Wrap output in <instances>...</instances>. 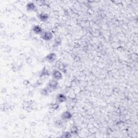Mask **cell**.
Here are the masks:
<instances>
[{"label": "cell", "instance_id": "4fadbf2b", "mask_svg": "<svg viewBox=\"0 0 138 138\" xmlns=\"http://www.w3.org/2000/svg\"><path fill=\"white\" fill-rule=\"evenodd\" d=\"M70 132L72 133V134H78V129L76 126H72L70 129Z\"/></svg>", "mask_w": 138, "mask_h": 138}, {"label": "cell", "instance_id": "44dd1931", "mask_svg": "<svg viewBox=\"0 0 138 138\" xmlns=\"http://www.w3.org/2000/svg\"><path fill=\"white\" fill-rule=\"evenodd\" d=\"M27 63H31L32 62V59L31 58H27Z\"/></svg>", "mask_w": 138, "mask_h": 138}, {"label": "cell", "instance_id": "ac0fdd59", "mask_svg": "<svg viewBox=\"0 0 138 138\" xmlns=\"http://www.w3.org/2000/svg\"><path fill=\"white\" fill-rule=\"evenodd\" d=\"M62 42V40L60 37H57L55 38V46H58L61 45Z\"/></svg>", "mask_w": 138, "mask_h": 138}, {"label": "cell", "instance_id": "52a82bcc", "mask_svg": "<svg viewBox=\"0 0 138 138\" xmlns=\"http://www.w3.org/2000/svg\"><path fill=\"white\" fill-rule=\"evenodd\" d=\"M72 117V114L69 111L64 112L61 115V119L63 121H67V120H70Z\"/></svg>", "mask_w": 138, "mask_h": 138}, {"label": "cell", "instance_id": "9c48e42d", "mask_svg": "<svg viewBox=\"0 0 138 138\" xmlns=\"http://www.w3.org/2000/svg\"><path fill=\"white\" fill-rule=\"evenodd\" d=\"M38 17L39 19L42 22H46L49 18V15L47 13L42 12L39 13L38 15Z\"/></svg>", "mask_w": 138, "mask_h": 138}, {"label": "cell", "instance_id": "ba28073f", "mask_svg": "<svg viewBox=\"0 0 138 138\" xmlns=\"http://www.w3.org/2000/svg\"><path fill=\"white\" fill-rule=\"evenodd\" d=\"M32 31L35 35H40L42 34V33L43 32V29L39 25H35L32 27Z\"/></svg>", "mask_w": 138, "mask_h": 138}, {"label": "cell", "instance_id": "7c38bea8", "mask_svg": "<svg viewBox=\"0 0 138 138\" xmlns=\"http://www.w3.org/2000/svg\"><path fill=\"white\" fill-rule=\"evenodd\" d=\"M56 65L58 69L59 70L64 71V70L65 69V65L62 62H60V61L56 62Z\"/></svg>", "mask_w": 138, "mask_h": 138}, {"label": "cell", "instance_id": "2e32d148", "mask_svg": "<svg viewBox=\"0 0 138 138\" xmlns=\"http://www.w3.org/2000/svg\"><path fill=\"white\" fill-rule=\"evenodd\" d=\"M63 138H71L72 137V133L70 132L67 131L63 132V134H62V135L61 136Z\"/></svg>", "mask_w": 138, "mask_h": 138}, {"label": "cell", "instance_id": "277c9868", "mask_svg": "<svg viewBox=\"0 0 138 138\" xmlns=\"http://www.w3.org/2000/svg\"><path fill=\"white\" fill-rule=\"evenodd\" d=\"M50 76V72L49 70L46 68L45 67H44L43 68L42 70L40 71V75H39V77H40V78L42 79L43 80H44V79H46V78L49 77Z\"/></svg>", "mask_w": 138, "mask_h": 138}, {"label": "cell", "instance_id": "ffe728a7", "mask_svg": "<svg viewBox=\"0 0 138 138\" xmlns=\"http://www.w3.org/2000/svg\"><path fill=\"white\" fill-rule=\"evenodd\" d=\"M23 84L24 86H28L29 84H30V81L27 79H24V80L23 81Z\"/></svg>", "mask_w": 138, "mask_h": 138}, {"label": "cell", "instance_id": "9a60e30c", "mask_svg": "<svg viewBox=\"0 0 138 138\" xmlns=\"http://www.w3.org/2000/svg\"><path fill=\"white\" fill-rule=\"evenodd\" d=\"M59 107V104H58L57 102L52 103L50 105V108L53 110H57Z\"/></svg>", "mask_w": 138, "mask_h": 138}, {"label": "cell", "instance_id": "8fae6325", "mask_svg": "<svg viewBox=\"0 0 138 138\" xmlns=\"http://www.w3.org/2000/svg\"><path fill=\"white\" fill-rule=\"evenodd\" d=\"M51 91H50V90L48 88V87H44V88L42 89L41 90H40V94L42 95V96H48L49 94V93L51 92Z\"/></svg>", "mask_w": 138, "mask_h": 138}, {"label": "cell", "instance_id": "d6986e66", "mask_svg": "<svg viewBox=\"0 0 138 138\" xmlns=\"http://www.w3.org/2000/svg\"><path fill=\"white\" fill-rule=\"evenodd\" d=\"M12 69H13V70L14 71H17L19 70V67L18 65H13L12 67Z\"/></svg>", "mask_w": 138, "mask_h": 138}, {"label": "cell", "instance_id": "30bf717a", "mask_svg": "<svg viewBox=\"0 0 138 138\" xmlns=\"http://www.w3.org/2000/svg\"><path fill=\"white\" fill-rule=\"evenodd\" d=\"M26 9L27 11L29 12H32V11H35L37 9L35 4L33 2H29L27 4Z\"/></svg>", "mask_w": 138, "mask_h": 138}, {"label": "cell", "instance_id": "5bb4252c", "mask_svg": "<svg viewBox=\"0 0 138 138\" xmlns=\"http://www.w3.org/2000/svg\"><path fill=\"white\" fill-rule=\"evenodd\" d=\"M43 80H42L41 79H39L37 80L35 83L34 84V85H33V87H37L39 86H40L41 85H43Z\"/></svg>", "mask_w": 138, "mask_h": 138}, {"label": "cell", "instance_id": "8992f818", "mask_svg": "<svg viewBox=\"0 0 138 138\" xmlns=\"http://www.w3.org/2000/svg\"><path fill=\"white\" fill-rule=\"evenodd\" d=\"M67 100V98L65 94L63 93H59L57 94L56 98V102L58 104H61L65 102Z\"/></svg>", "mask_w": 138, "mask_h": 138}, {"label": "cell", "instance_id": "e0dca14e", "mask_svg": "<svg viewBox=\"0 0 138 138\" xmlns=\"http://www.w3.org/2000/svg\"><path fill=\"white\" fill-rule=\"evenodd\" d=\"M55 125L57 126H58V127H62L64 125L63 120L62 119L56 120V121L55 122Z\"/></svg>", "mask_w": 138, "mask_h": 138}, {"label": "cell", "instance_id": "3957f363", "mask_svg": "<svg viewBox=\"0 0 138 138\" xmlns=\"http://www.w3.org/2000/svg\"><path fill=\"white\" fill-rule=\"evenodd\" d=\"M51 76L52 79L57 81L61 80V79L63 78V75H62V72L57 69H55L52 71L51 73Z\"/></svg>", "mask_w": 138, "mask_h": 138}, {"label": "cell", "instance_id": "5b68a950", "mask_svg": "<svg viewBox=\"0 0 138 138\" xmlns=\"http://www.w3.org/2000/svg\"><path fill=\"white\" fill-rule=\"evenodd\" d=\"M45 60L50 63H53L56 61L57 59V55L55 52H51L49 53L45 57Z\"/></svg>", "mask_w": 138, "mask_h": 138}, {"label": "cell", "instance_id": "7a4b0ae2", "mask_svg": "<svg viewBox=\"0 0 138 138\" xmlns=\"http://www.w3.org/2000/svg\"><path fill=\"white\" fill-rule=\"evenodd\" d=\"M58 86H59V83H58V81L53 79L49 80L47 86L51 91L57 90L58 88Z\"/></svg>", "mask_w": 138, "mask_h": 138}, {"label": "cell", "instance_id": "6da1fadb", "mask_svg": "<svg viewBox=\"0 0 138 138\" xmlns=\"http://www.w3.org/2000/svg\"><path fill=\"white\" fill-rule=\"evenodd\" d=\"M40 37L45 41H50L53 38V34L49 31H43L40 35Z\"/></svg>", "mask_w": 138, "mask_h": 138}]
</instances>
